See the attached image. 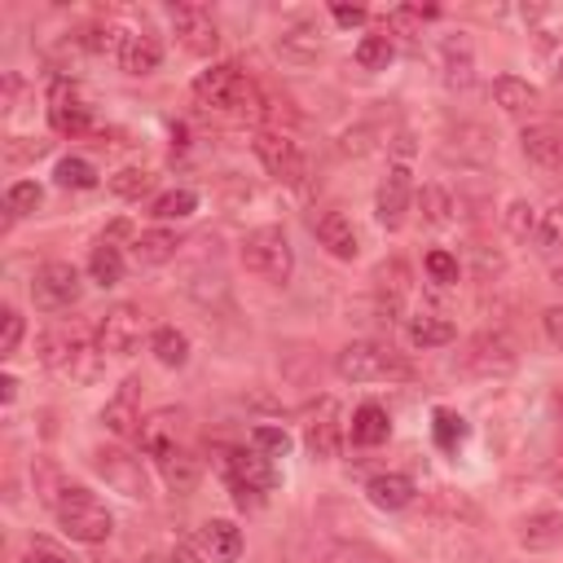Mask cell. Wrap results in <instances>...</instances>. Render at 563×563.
I'll return each mask as SVG.
<instances>
[{
	"instance_id": "cell-34",
	"label": "cell",
	"mask_w": 563,
	"mask_h": 563,
	"mask_svg": "<svg viewBox=\"0 0 563 563\" xmlns=\"http://www.w3.org/2000/svg\"><path fill=\"white\" fill-rule=\"evenodd\" d=\"M150 352H154V361H158V365L180 369V365L189 361V339H185L176 325H158V330L150 334Z\"/></svg>"
},
{
	"instance_id": "cell-32",
	"label": "cell",
	"mask_w": 563,
	"mask_h": 563,
	"mask_svg": "<svg viewBox=\"0 0 563 563\" xmlns=\"http://www.w3.org/2000/svg\"><path fill=\"white\" fill-rule=\"evenodd\" d=\"M493 101H497L506 114H523V110H532V106L541 101V92H537L528 79H519V75H497V79H493Z\"/></svg>"
},
{
	"instance_id": "cell-51",
	"label": "cell",
	"mask_w": 563,
	"mask_h": 563,
	"mask_svg": "<svg viewBox=\"0 0 563 563\" xmlns=\"http://www.w3.org/2000/svg\"><path fill=\"white\" fill-rule=\"evenodd\" d=\"M541 325H545V339H550L554 347H563V308H545Z\"/></svg>"
},
{
	"instance_id": "cell-44",
	"label": "cell",
	"mask_w": 563,
	"mask_h": 563,
	"mask_svg": "<svg viewBox=\"0 0 563 563\" xmlns=\"http://www.w3.org/2000/svg\"><path fill=\"white\" fill-rule=\"evenodd\" d=\"M150 185H154V176H150L145 167H119V172L110 176V189H114L119 198H141Z\"/></svg>"
},
{
	"instance_id": "cell-2",
	"label": "cell",
	"mask_w": 563,
	"mask_h": 563,
	"mask_svg": "<svg viewBox=\"0 0 563 563\" xmlns=\"http://www.w3.org/2000/svg\"><path fill=\"white\" fill-rule=\"evenodd\" d=\"M40 361H44L53 374H62V378H70V383H79V387H88V383H97V378L106 374V352L97 347V339L66 334V330L40 334Z\"/></svg>"
},
{
	"instance_id": "cell-6",
	"label": "cell",
	"mask_w": 563,
	"mask_h": 563,
	"mask_svg": "<svg viewBox=\"0 0 563 563\" xmlns=\"http://www.w3.org/2000/svg\"><path fill=\"white\" fill-rule=\"evenodd\" d=\"M220 471H224V484H229V493H233L238 506H260L264 493L277 484L273 457L260 453L255 444L251 449H229L224 462H220Z\"/></svg>"
},
{
	"instance_id": "cell-41",
	"label": "cell",
	"mask_w": 563,
	"mask_h": 563,
	"mask_svg": "<svg viewBox=\"0 0 563 563\" xmlns=\"http://www.w3.org/2000/svg\"><path fill=\"white\" fill-rule=\"evenodd\" d=\"M532 246H537L541 255H559V251H563V202L541 211L537 233H532Z\"/></svg>"
},
{
	"instance_id": "cell-49",
	"label": "cell",
	"mask_w": 563,
	"mask_h": 563,
	"mask_svg": "<svg viewBox=\"0 0 563 563\" xmlns=\"http://www.w3.org/2000/svg\"><path fill=\"white\" fill-rule=\"evenodd\" d=\"M374 128H352V132H343V141H339V150L343 154H369L374 150Z\"/></svg>"
},
{
	"instance_id": "cell-9",
	"label": "cell",
	"mask_w": 563,
	"mask_h": 563,
	"mask_svg": "<svg viewBox=\"0 0 563 563\" xmlns=\"http://www.w3.org/2000/svg\"><path fill=\"white\" fill-rule=\"evenodd\" d=\"M92 471L106 479V488L123 493L128 501H150V475H145L141 457H132L128 449H97Z\"/></svg>"
},
{
	"instance_id": "cell-17",
	"label": "cell",
	"mask_w": 563,
	"mask_h": 563,
	"mask_svg": "<svg viewBox=\"0 0 563 563\" xmlns=\"http://www.w3.org/2000/svg\"><path fill=\"white\" fill-rule=\"evenodd\" d=\"M312 233H317V242L334 255V260H356V251H361V233H356V224L343 216V211H321L317 220H312Z\"/></svg>"
},
{
	"instance_id": "cell-55",
	"label": "cell",
	"mask_w": 563,
	"mask_h": 563,
	"mask_svg": "<svg viewBox=\"0 0 563 563\" xmlns=\"http://www.w3.org/2000/svg\"><path fill=\"white\" fill-rule=\"evenodd\" d=\"M550 282L563 290V260H554V268H550Z\"/></svg>"
},
{
	"instance_id": "cell-12",
	"label": "cell",
	"mask_w": 563,
	"mask_h": 563,
	"mask_svg": "<svg viewBox=\"0 0 563 563\" xmlns=\"http://www.w3.org/2000/svg\"><path fill=\"white\" fill-rule=\"evenodd\" d=\"M48 123L62 132V136H79L92 128V97L84 92V84L75 79H57L48 88Z\"/></svg>"
},
{
	"instance_id": "cell-25",
	"label": "cell",
	"mask_w": 563,
	"mask_h": 563,
	"mask_svg": "<svg viewBox=\"0 0 563 563\" xmlns=\"http://www.w3.org/2000/svg\"><path fill=\"white\" fill-rule=\"evenodd\" d=\"M453 321L444 317V312H409L405 317V339H409V347H422V352H431V347H444V343H453Z\"/></svg>"
},
{
	"instance_id": "cell-48",
	"label": "cell",
	"mask_w": 563,
	"mask_h": 563,
	"mask_svg": "<svg viewBox=\"0 0 563 563\" xmlns=\"http://www.w3.org/2000/svg\"><path fill=\"white\" fill-rule=\"evenodd\" d=\"M325 563H378V554L369 545H334L325 554Z\"/></svg>"
},
{
	"instance_id": "cell-22",
	"label": "cell",
	"mask_w": 563,
	"mask_h": 563,
	"mask_svg": "<svg viewBox=\"0 0 563 563\" xmlns=\"http://www.w3.org/2000/svg\"><path fill=\"white\" fill-rule=\"evenodd\" d=\"M515 537L532 554H545V550L563 545V510H532V515H523Z\"/></svg>"
},
{
	"instance_id": "cell-21",
	"label": "cell",
	"mask_w": 563,
	"mask_h": 563,
	"mask_svg": "<svg viewBox=\"0 0 563 563\" xmlns=\"http://www.w3.org/2000/svg\"><path fill=\"white\" fill-rule=\"evenodd\" d=\"M154 466H158V475H163L167 493H176V497L194 493V488H198V479H202V462H198L185 444H176V449H167L163 457H154Z\"/></svg>"
},
{
	"instance_id": "cell-50",
	"label": "cell",
	"mask_w": 563,
	"mask_h": 563,
	"mask_svg": "<svg viewBox=\"0 0 563 563\" xmlns=\"http://www.w3.org/2000/svg\"><path fill=\"white\" fill-rule=\"evenodd\" d=\"M172 563H207V554H202V545H198V537H180L176 545H172V554H167Z\"/></svg>"
},
{
	"instance_id": "cell-33",
	"label": "cell",
	"mask_w": 563,
	"mask_h": 563,
	"mask_svg": "<svg viewBox=\"0 0 563 563\" xmlns=\"http://www.w3.org/2000/svg\"><path fill=\"white\" fill-rule=\"evenodd\" d=\"M123 273H128V260H123L119 246H110V242L92 246V255H88V277H92L97 286H119Z\"/></svg>"
},
{
	"instance_id": "cell-16",
	"label": "cell",
	"mask_w": 563,
	"mask_h": 563,
	"mask_svg": "<svg viewBox=\"0 0 563 563\" xmlns=\"http://www.w3.org/2000/svg\"><path fill=\"white\" fill-rule=\"evenodd\" d=\"M444 141H449L444 154L457 158V163H466V167H484V163L497 154V136H493L484 123H457Z\"/></svg>"
},
{
	"instance_id": "cell-18",
	"label": "cell",
	"mask_w": 563,
	"mask_h": 563,
	"mask_svg": "<svg viewBox=\"0 0 563 563\" xmlns=\"http://www.w3.org/2000/svg\"><path fill=\"white\" fill-rule=\"evenodd\" d=\"M180 435H185V413L180 409H154L150 418H141V431H136V440L150 457H163L167 449H176Z\"/></svg>"
},
{
	"instance_id": "cell-43",
	"label": "cell",
	"mask_w": 563,
	"mask_h": 563,
	"mask_svg": "<svg viewBox=\"0 0 563 563\" xmlns=\"http://www.w3.org/2000/svg\"><path fill=\"white\" fill-rule=\"evenodd\" d=\"M40 202H44V189L35 180H18V185L4 189V211L9 216H31Z\"/></svg>"
},
{
	"instance_id": "cell-20",
	"label": "cell",
	"mask_w": 563,
	"mask_h": 563,
	"mask_svg": "<svg viewBox=\"0 0 563 563\" xmlns=\"http://www.w3.org/2000/svg\"><path fill=\"white\" fill-rule=\"evenodd\" d=\"M325 40H321V26L317 22H290L282 35H277V57L290 62V66H312L321 57Z\"/></svg>"
},
{
	"instance_id": "cell-39",
	"label": "cell",
	"mask_w": 563,
	"mask_h": 563,
	"mask_svg": "<svg viewBox=\"0 0 563 563\" xmlns=\"http://www.w3.org/2000/svg\"><path fill=\"white\" fill-rule=\"evenodd\" d=\"M194 211H198V194L194 189H167V194H158L150 202V216L154 220H185Z\"/></svg>"
},
{
	"instance_id": "cell-10",
	"label": "cell",
	"mask_w": 563,
	"mask_h": 563,
	"mask_svg": "<svg viewBox=\"0 0 563 563\" xmlns=\"http://www.w3.org/2000/svg\"><path fill=\"white\" fill-rule=\"evenodd\" d=\"M79 295H84L79 268L66 264V260H48V264H40L35 277H31V299H35L40 308H48V312L79 303Z\"/></svg>"
},
{
	"instance_id": "cell-54",
	"label": "cell",
	"mask_w": 563,
	"mask_h": 563,
	"mask_svg": "<svg viewBox=\"0 0 563 563\" xmlns=\"http://www.w3.org/2000/svg\"><path fill=\"white\" fill-rule=\"evenodd\" d=\"M13 396H18V378H13V374H4V378H0V400H4V405H13Z\"/></svg>"
},
{
	"instance_id": "cell-19",
	"label": "cell",
	"mask_w": 563,
	"mask_h": 563,
	"mask_svg": "<svg viewBox=\"0 0 563 563\" xmlns=\"http://www.w3.org/2000/svg\"><path fill=\"white\" fill-rule=\"evenodd\" d=\"M136 378H123L119 383V391L106 400V409H101V427L110 431V435H119V440H128V435H136L141 431V409H136Z\"/></svg>"
},
{
	"instance_id": "cell-30",
	"label": "cell",
	"mask_w": 563,
	"mask_h": 563,
	"mask_svg": "<svg viewBox=\"0 0 563 563\" xmlns=\"http://www.w3.org/2000/svg\"><path fill=\"white\" fill-rule=\"evenodd\" d=\"M440 57H444V84L449 88H466L475 79V53H471V40L466 35H449L444 48H440Z\"/></svg>"
},
{
	"instance_id": "cell-53",
	"label": "cell",
	"mask_w": 563,
	"mask_h": 563,
	"mask_svg": "<svg viewBox=\"0 0 563 563\" xmlns=\"http://www.w3.org/2000/svg\"><path fill=\"white\" fill-rule=\"evenodd\" d=\"M18 563H66V559H62L57 550H44V545H35V550H26Z\"/></svg>"
},
{
	"instance_id": "cell-28",
	"label": "cell",
	"mask_w": 563,
	"mask_h": 563,
	"mask_svg": "<svg viewBox=\"0 0 563 563\" xmlns=\"http://www.w3.org/2000/svg\"><path fill=\"white\" fill-rule=\"evenodd\" d=\"M413 479L409 475H400V471H387V475H374L369 484H365V497H369V506H378V510H405L409 501H413Z\"/></svg>"
},
{
	"instance_id": "cell-23",
	"label": "cell",
	"mask_w": 563,
	"mask_h": 563,
	"mask_svg": "<svg viewBox=\"0 0 563 563\" xmlns=\"http://www.w3.org/2000/svg\"><path fill=\"white\" fill-rule=\"evenodd\" d=\"M114 62H119V70H128V75H150V70H158V62H163V44H158V35H150V31H128L123 44H119V53H114Z\"/></svg>"
},
{
	"instance_id": "cell-1",
	"label": "cell",
	"mask_w": 563,
	"mask_h": 563,
	"mask_svg": "<svg viewBox=\"0 0 563 563\" xmlns=\"http://www.w3.org/2000/svg\"><path fill=\"white\" fill-rule=\"evenodd\" d=\"M194 106H202L211 114H260L264 110V92L242 66L216 62L194 79Z\"/></svg>"
},
{
	"instance_id": "cell-31",
	"label": "cell",
	"mask_w": 563,
	"mask_h": 563,
	"mask_svg": "<svg viewBox=\"0 0 563 563\" xmlns=\"http://www.w3.org/2000/svg\"><path fill=\"white\" fill-rule=\"evenodd\" d=\"M347 435H352V444H361V449L383 444V440L391 435V418H387V409H383V405H361V409L352 413Z\"/></svg>"
},
{
	"instance_id": "cell-29",
	"label": "cell",
	"mask_w": 563,
	"mask_h": 563,
	"mask_svg": "<svg viewBox=\"0 0 563 563\" xmlns=\"http://www.w3.org/2000/svg\"><path fill=\"white\" fill-rule=\"evenodd\" d=\"M176 251H180V233H176V229H163V224H158V229L136 233V242H132V260H136V264H145V268L176 260Z\"/></svg>"
},
{
	"instance_id": "cell-5",
	"label": "cell",
	"mask_w": 563,
	"mask_h": 563,
	"mask_svg": "<svg viewBox=\"0 0 563 563\" xmlns=\"http://www.w3.org/2000/svg\"><path fill=\"white\" fill-rule=\"evenodd\" d=\"M334 374L343 383H383V378H409V361L387 347V343H374V339H356L347 347H339L334 356Z\"/></svg>"
},
{
	"instance_id": "cell-7",
	"label": "cell",
	"mask_w": 563,
	"mask_h": 563,
	"mask_svg": "<svg viewBox=\"0 0 563 563\" xmlns=\"http://www.w3.org/2000/svg\"><path fill=\"white\" fill-rule=\"evenodd\" d=\"M515 365H519V347L506 330H479L457 361V369L471 378H506Z\"/></svg>"
},
{
	"instance_id": "cell-15",
	"label": "cell",
	"mask_w": 563,
	"mask_h": 563,
	"mask_svg": "<svg viewBox=\"0 0 563 563\" xmlns=\"http://www.w3.org/2000/svg\"><path fill=\"white\" fill-rule=\"evenodd\" d=\"M413 198H418L413 172H409L405 163L387 167V176H383V185H378V194H374V216H378V224H383V229H400L405 216H409V207H413Z\"/></svg>"
},
{
	"instance_id": "cell-45",
	"label": "cell",
	"mask_w": 563,
	"mask_h": 563,
	"mask_svg": "<svg viewBox=\"0 0 563 563\" xmlns=\"http://www.w3.org/2000/svg\"><path fill=\"white\" fill-rule=\"evenodd\" d=\"M251 444L260 449V453H268V457H286L290 453V431H282V427H268V422H260L255 431H251Z\"/></svg>"
},
{
	"instance_id": "cell-38",
	"label": "cell",
	"mask_w": 563,
	"mask_h": 563,
	"mask_svg": "<svg viewBox=\"0 0 563 563\" xmlns=\"http://www.w3.org/2000/svg\"><path fill=\"white\" fill-rule=\"evenodd\" d=\"M53 180H57L62 189H92V185H97V167H92L88 158H79V154H66V158H57Z\"/></svg>"
},
{
	"instance_id": "cell-8",
	"label": "cell",
	"mask_w": 563,
	"mask_h": 563,
	"mask_svg": "<svg viewBox=\"0 0 563 563\" xmlns=\"http://www.w3.org/2000/svg\"><path fill=\"white\" fill-rule=\"evenodd\" d=\"M255 158H260L264 172H268L273 180H282V185H299V180L308 176V158H303L299 141H290V136L277 132V128L255 132Z\"/></svg>"
},
{
	"instance_id": "cell-3",
	"label": "cell",
	"mask_w": 563,
	"mask_h": 563,
	"mask_svg": "<svg viewBox=\"0 0 563 563\" xmlns=\"http://www.w3.org/2000/svg\"><path fill=\"white\" fill-rule=\"evenodd\" d=\"M53 515H57V528H62L70 541H79V545H101V541H110V532H114V515H110L106 501H101L92 488H84V484H66V493H62L57 506H53Z\"/></svg>"
},
{
	"instance_id": "cell-35",
	"label": "cell",
	"mask_w": 563,
	"mask_h": 563,
	"mask_svg": "<svg viewBox=\"0 0 563 563\" xmlns=\"http://www.w3.org/2000/svg\"><path fill=\"white\" fill-rule=\"evenodd\" d=\"M431 435H435V444H440L444 453H457V449L471 440V422H466L462 413H453V409H435V413H431Z\"/></svg>"
},
{
	"instance_id": "cell-24",
	"label": "cell",
	"mask_w": 563,
	"mask_h": 563,
	"mask_svg": "<svg viewBox=\"0 0 563 563\" xmlns=\"http://www.w3.org/2000/svg\"><path fill=\"white\" fill-rule=\"evenodd\" d=\"M519 145L541 167H563V128L559 123H528L519 132Z\"/></svg>"
},
{
	"instance_id": "cell-52",
	"label": "cell",
	"mask_w": 563,
	"mask_h": 563,
	"mask_svg": "<svg viewBox=\"0 0 563 563\" xmlns=\"http://www.w3.org/2000/svg\"><path fill=\"white\" fill-rule=\"evenodd\" d=\"M330 13H334L339 26H361V22H365V9H361V4H352V9H347V4H334Z\"/></svg>"
},
{
	"instance_id": "cell-42",
	"label": "cell",
	"mask_w": 563,
	"mask_h": 563,
	"mask_svg": "<svg viewBox=\"0 0 563 563\" xmlns=\"http://www.w3.org/2000/svg\"><path fill=\"white\" fill-rule=\"evenodd\" d=\"M391 57H396L391 35H361V44H356V66L361 70H387Z\"/></svg>"
},
{
	"instance_id": "cell-13",
	"label": "cell",
	"mask_w": 563,
	"mask_h": 563,
	"mask_svg": "<svg viewBox=\"0 0 563 563\" xmlns=\"http://www.w3.org/2000/svg\"><path fill=\"white\" fill-rule=\"evenodd\" d=\"M172 31H176V40L194 57H211L220 48V26H216V18H211L207 4H194V0L172 4Z\"/></svg>"
},
{
	"instance_id": "cell-27",
	"label": "cell",
	"mask_w": 563,
	"mask_h": 563,
	"mask_svg": "<svg viewBox=\"0 0 563 563\" xmlns=\"http://www.w3.org/2000/svg\"><path fill=\"white\" fill-rule=\"evenodd\" d=\"M374 290H378V308L383 312H400L405 295H409V264L405 260H387L374 268Z\"/></svg>"
},
{
	"instance_id": "cell-36",
	"label": "cell",
	"mask_w": 563,
	"mask_h": 563,
	"mask_svg": "<svg viewBox=\"0 0 563 563\" xmlns=\"http://www.w3.org/2000/svg\"><path fill=\"white\" fill-rule=\"evenodd\" d=\"M418 207H422V220L435 224V229L453 224V211H457V202H453V194L444 185H422L418 189Z\"/></svg>"
},
{
	"instance_id": "cell-40",
	"label": "cell",
	"mask_w": 563,
	"mask_h": 563,
	"mask_svg": "<svg viewBox=\"0 0 563 563\" xmlns=\"http://www.w3.org/2000/svg\"><path fill=\"white\" fill-rule=\"evenodd\" d=\"M501 220H506V233H510L515 242H532V233H537V220H541V211H537V207H532L528 198H515V202H506Z\"/></svg>"
},
{
	"instance_id": "cell-4",
	"label": "cell",
	"mask_w": 563,
	"mask_h": 563,
	"mask_svg": "<svg viewBox=\"0 0 563 563\" xmlns=\"http://www.w3.org/2000/svg\"><path fill=\"white\" fill-rule=\"evenodd\" d=\"M242 268L251 273V277H260V282H268V286H282V282H290V273H295V246H290V238H286V229L282 224H260V229H251L246 238H242Z\"/></svg>"
},
{
	"instance_id": "cell-11",
	"label": "cell",
	"mask_w": 563,
	"mask_h": 563,
	"mask_svg": "<svg viewBox=\"0 0 563 563\" xmlns=\"http://www.w3.org/2000/svg\"><path fill=\"white\" fill-rule=\"evenodd\" d=\"M141 334H145V317L136 303H114L97 321V347L106 356H132L141 347Z\"/></svg>"
},
{
	"instance_id": "cell-47",
	"label": "cell",
	"mask_w": 563,
	"mask_h": 563,
	"mask_svg": "<svg viewBox=\"0 0 563 563\" xmlns=\"http://www.w3.org/2000/svg\"><path fill=\"white\" fill-rule=\"evenodd\" d=\"M427 277L431 282H440V286H449V282H457V255H449V251H427Z\"/></svg>"
},
{
	"instance_id": "cell-26",
	"label": "cell",
	"mask_w": 563,
	"mask_h": 563,
	"mask_svg": "<svg viewBox=\"0 0 563 563\" xmlns=\"http://www.w3.org/2000/svg\"><path fill=\"white\" fill-rule=\"evenodd\" d=\"M198 545L211 563H233L242 554V528L233 519H207L198 528Z\"/></svg>"
},
{
	"instance_id": "cell-14",
	"label": "cell",
	"mask_w": 563,
	"mask_h": 563,
	"mask_svg": "<svg viewBox=\"0 0 563 563\" xmlns=\"http://www.w3.org/2000/svg\"><path fill=\"white\" fill-rule=\"evenodd\" d=\"M303 449L317 462L339 457V449H343V409H339L334 396H321L317 409L308 413V422H303Z\"/></svg>"
},
{
	"instance_id": "cell-46",
	"label": "cell",
	"mask_w": 563,
	"mask_h": 563,
	"mask_svg": "<svg viewBox=\"0 0 563 563\" xmlns=\"http://www.w3.org/2000/svg\"><path fill=\"white\" fill-rule=\"evenodd\" d=\"M22 334H26V321H22V312H18V308H4V312H0V356H4V361L18 352Z\"/></svg>"
},
{
	"instance_id": "cell-37",
	"label": "cell",
	"mask_w": 563,
	"mask_h": 563,
	"mask_svg": "<svg viewBox=\"0 0 563 563\" xmlns=\"http://www.w3.org/2000/svg\"><path fill=\"white\" fill-rule=\"evenodd\" d=\"M31 488H35V497L53 510L57 506V497L66 493V479H62V471H57V462H48V457H35L31 462Z\"/></svg>"
}]
</instances>
